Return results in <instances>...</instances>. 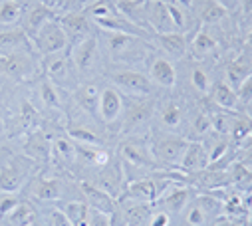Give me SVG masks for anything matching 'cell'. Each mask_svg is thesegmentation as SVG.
<instances>
[{
	"label": "cell",
	"instance_id": "6da1fadb",
	"mask_svg": "<svg viewBox=\"0 0 252 226\" xmlns=\"http://www.w3.org/2000/svg\"><path fill=\"white\" fill-rule=\"evenodd\" d=\"M119 155H121V167H123V175L125 181H135L143 177H151L153 171H161V165L155 161L151 155L149 145H145L141 139L129 137L127 141H123L119 145Z\"/></svg>",
	"mask_w": 252,
	"mask_h": 226
},
{
	"label": "cell",
	"instance_id": "7a4b0ae2",
	"mask_svg": "<svg viewBox=\"0 0 252 226\" xmlns=\"http://www.w3.org/2000/svg\"><path fill=\"white\" fill-rule=\"evenodd\" d=\"M109 34V32H107ZM155 48L149 44V40L129 34H109L107 36V52L113 62L119 64H137L149 58V54Z\"/></svg>",
	"mask_w": 252,
	"mask_h": 226
},
{
	"label": "cell",
	"instance_id": "3957f363",
	"mask_svg": "<svg viewBox=\"0 0 252 226\" xmlns=\"http://www.w3.org/2000/svg\"><path fill=\"white\" fill-rule=\"evenodd\" d=\"M189 141L183 139L181 135H175L171 131H155L151 141H149V149L151 155L155 157V161L163 167V169H175L181 165V159L185 155Z\"/></svg>",
	"mask_w": 252,
	"mask_h": 226
},
{
	"label": "cell",
	"instance_id": "277c9868",
	"mask_svg": "<svg viewBox=\"0 0 252 226\" xmlns=\"http://www.w3.org/2000/svg\"><path fill=\"white\" fill-rule=\"evenodd\" d=\"M109 82L125 97H149L155 91V84L149 76L137 70H117L109 74Z\"/></svg>",
	"mask_w": 252,
	"mask_h": 226
},
{
	"label": "cell",
	"instance_id": "5b68a950",
	"mask_svg": "<svg viewBox=\"0 0 252 226\" xmlns=\"http://www.w3.org/2000/svg\"><path fill=\"white\" fill-rule=\"evenodd\" d=\"M131 99L129 103L125 101V109H123V117H121V125L125 131H139L143 127H147L157 111V101L149 95V97H127Z\"/></svg>",
	"mask_w": 252,
	"mask_h": 226
},
{
	"label": "cell",
	"instance_id": "8992f818",
	"mask_svg": "<svg viewBox=\"0 0 252 226\" xmlns=\"http://www.w3.org/2000/svg\"><path fill=\"white\" fill-rule=\"evenodd\" d=\"M36 50L44 56H52V54H60L64 52L70 44V36L66 34L64 26L60 24V20H50L42 26V30L32 38Z\"/></svg>",
	"mask_w": 252,
	"mask_h": 226
},
{
	"label": "cell",
	"instance_id": "52a82bcc",
	"mask_svg": "<svg viewBox=\"0 0 252 226\" xmlns=\"http://www.w3.org/2000/svg\"><path fill=\"white\" fill-rule=\"evenodd\" d=\"M70 60L72 66L80 72V74H90L95 70L97 62H99V42L95 36H86L76 40V44L72 46L70 52Z\"/></svg>",
	"mask_w": 252,
	"mask_h": 226
},
{
	"label": "cell",
	"instance_id": "ba28073f",
	"mask_svg": "<svg viewBox=\"0 0 252 226\" xmlns=\"http://www.w3.org/2000/svg\"><path fill=\"white\" fill-rule=\"evenodd\" d=\"M123 109H125V95L115 89L111 84L101 87L99 95V107H97V115L105 125H113L123 117Z\"/></svg>",
	"mask_w": 252,
	"mask_h": 226
},
{
	"label": "cell",
	"instance_id": "9c48e42d",
	"mask_svg": "<svg viewBox=\"0 0 252 226\" xmlns=\"http://www.w3.org/2000/svg\"><path fill=\"white\" fill-rule=\"evenodd\" d=\"M149 44L155 50H161L163 58L167 60H183L189 52V38L183 32H169V34H155L149 38Z\"/></svg>",
	"mask_w": 252,
	"mask_h": 226
},
{
	"label": "cell",
	"instance_id": "30bf717a",
	"mask_svg": "<svg viewBox=\"0 0 252 226\" xmlns=\"http://www.w3.org/2000/svg\"><path fill=\"white\" fill-rule=\"evenodd\" d=\"M145 24L151 34L177 32L165 0H145Z\"/></svg>",
	"mask_w": 252,
	"mask_h": 226
},
{
	"label": "cell",
	"instance_id": "8fae6325",
	"mask_svg": "<svg viewBox=\"0 0 252 226\" xmlns=\"http://www.w3.org/2000/svg\"><path fill=\"white\" fill-rule=\"evenodd\" d=\"M80 191L88 202L90 208L97 210V212H103L107 216H113L117 212V200L107 195L103 189H99L95 183H90V181H82L80 183Z\"/></svg>",
	"mask_w": 252,
	"mask_h": 226
},
{
	"label": "cell",
	"instance_id": "7c38bea8",
	"mask_svg": "<svg viewBox=\"0 0 252 226\" xmlns=\"http://www.w3.org/2000/svg\"><path fill=\"white\" fill-rule=\"evenodd\" d=\"M44 72H46V78L60 85V87H64L70 80H72V60H70V56H64V54H52V56H46V60H44Z\"/></svg>",
	"mask_w": 252,
	"mask_h": 226
},
{
	"label": "cell",
	"instance_id": "4fadbf2b",
	"mask_svg": "<svg viewBox=\"0 0 252 226\" xmlns=\"http://www.w3.org/2000/svg\"><path fill=\"white\" fill-rule=\"evenodd\" d=\"M209 167H211V159H209V153H207L203 141H189L179 169L185 173L193 175V173L205 171V169H209Z\"/></svg>",
	"mask_w": 252,
	"mask_h": 226
},
{
	"label": "cell",
	"instance_id": "5bb4252c",
	"mask_svg": "<svg viewBox=\"0 0 252 226\" xmlns=\"http://www.w3.org/2000/svg\"><path fill=\"white\" fill-rule=\"evenodd\" d=\"M99 189H103L107 195H111L115 200H119L125 193V187H127V181H125V175H123V167L121 163L111 167L109 163L105 165V169L99 173V179L95 183Z\"/></svg>",
	"mask_w": 252,
	"mask_h": 226
},
{
	"label": "cell",
	"instance_id": "9a60e30c",
	"mask_svg": "<svg viewBox=\"0 0 252 226\" xmlns=\"http://www.w3.org/2000/svg\"><path fill=\"white\" fill-rule=\"evenodd\" d=\"M149 80L155 84V87H165L171 89L177 85V70L173 66L171 60L163 58V56H157L149 62Z\"/></svg>",
	"mask_w": 252,
	"mask_h": 226
},
{
	"label": "cell",
	"instance_id": "2e32d148",
	"mask_svg": "<svg viewBox=\"0 0 252 226\" xmlns=\"http://www.w3.org/2000/svg\"><path fill=\"white\" fill-rule=\"evenodd\" d=\"M191 191H189L183 183H179V185H175V187H171L159 200H157V206L159 208H163V210H167L171 216L173 214H183L185 212V208L189 206V202H191Z\"/></svg>",
	"mask_w": 252,
	"mask_h": 226
},
{
	"label": "cell",
	"instance_id": "e0dca14e",
	"mask_svg": "<svg viewBox=\"0 0 252 226\" xmlns=\"http://www.w3.org/2000/svg\"><path fill=\"white\" fill-rule=\"evenodd\" d=\"M28 175V169L22 163H8L0 167V191L4 193H16L22 189Z\"/></svg>",
	"mask_w": 252,
	"mask_h": 226
},
{
	"label": "cell",
	"instance_id": "ac0fdd59",
	"mask_svg": "<svg viewBox=\"0 0 252 226\" xmlns=\"http://www.w3.org/2000/svg\"><path fill=\"white\" fill-rule=\"evenodd\" d=\"M99 95H101V87L97 82H86L82 85L76 87L74 99L80 105V109H84L90 115H97V107H99Z\"/></svg>",
	"mask_w": 252,
	"mask_h": 226
},
{
	"label": "cell",
	"instance_id": "d6986e66",
	"mask_svg": "<svg viewBox=\"0 0 252 226\" xmlns=\"http://www.w3.org/2000/svg\"><path fill=\"white\" fill-rule=\"evenodd\" d=\"M24 18H22V30L26 32V36L28 38H34L40 30H42V26L46 24V22H50V20H54V14H52V10L48 8V6H44V4H40V2H36L26 14H22Z\"/></svg>",
	"mask_w": 252,
	"mask_h": 226
},
{
	"label": "cell",
	"instance_id": "ffe728a7",
	"mask_svg": "<svg viewBox=\"0 0 252 226\" xmlns=\"http://www.w3.org/2000/svg\"><path fill=\"white\" fill-rule=\"evenodd\" d=\"M125 195H129L131 198L139 200V202H157L159 198V193H157V185H155V179L153 175L151 177H143V179H135V181H129L127 187H125Z\"/></svg>",
	"mask_w": 252,
	"mask_h": 226
},
{
	"label": "cell",
	"instance_id": "44dd1931",
	"mask_svg": "<svg viewBox=\"0 0 252 226\" xmlns=\"http://www.w3.org/2000/svg\"><path fill=\"white\" fill-rule=\"evenodd\" d=\"M28 36L22 28H10L0 30V58H8V56L18 54L22 48L28 46Z\"/></svg>",
	"mask_w": 252,
	"mask_h": 226
},
{
	"label": "cell",
	"instance_id": "7402d4cb",
	"mask_svg": "<svg viewBox=\"0 0 252 226\" xmlns=\"http://www.w3.org/2000/svg\"><path fill=\"white\" fill-rule=\"evenodd\" d=\"M213 103L222 109V111H236L240 107L238 103V95H236V89L232 85H228L226 82H217L211 85V91H209Z\"/></svg>",
	"mask_w": 252,
	"mask_h": 226
},
{
	"label": "cell",
	"instance_id": "603a6c76",
	"mask_svg": "<svg viewBox=\"0 0 252 226\" xmlns=\"http://www.w3.org/2000/svg\"><path fill=\"white\" fill-rule=\"evenodd\" d=\"M60 24L64 26L66 34L70 38H86V36H92V24H90V18L86 12H68L66 16L60 18Z\"/></svg>",
	"mask_w": 252,
	"mask_h": 226
},
{
	"label": "cell",
	"instance_id": "cb8c5ba5",
	"mask_svg": "<svg viewBox=\"0 0 252 226\" xmlns=\"http://www.w3.org/2000/svg\"><path fill=\"white\" fill-rule=\"evenodd\" d=\"M157 117H159V123H161V131L175 133L183 125V109L177 101H167L159 107Z\"/></svg>",
	"mask_w": 252,
	"mask_h": 226
},
{
	"label": "cell",
	"instance_id": "d4e9b609",
	"mask_svg": "<svg viewBox=\"0 0 252 226\" xmlns=\"http://www.w3.org/2000/svg\"><path fill=\"white\" fill-rule=\"evenodd\" d=\"M203 145L209 153V159H211V165L217 163L219 159L226 157V153L230 151V137L228 135H222V133H217L215 129L209 131L205 137H203Z\"/></svg>",
	"mask_w": 252,
	"mask_h": 226
},
{
	"label": "cell",
	"instance_id": "484cf974",
	"mask_svg": "<svg viewBox=\"0 0 252 226\" xmlns=\"http://www.w3.org/2000/svg\"><path fill=\"white\" fill-rule=\"evenodd\" d=\"M219 50V42L215 40L213 34H209L205 28L197 30L193 42H191V54H193V58L197 60H207L211 58V56Z\"/></svg>",
	"mask_w": 252,
	"mask_h": 226
},
{
	"label": "cell",
	"instance_id": "4316f807",
	"mask_svg": "<svg viewBox=\"0 0 252 226\" xmlns=\"http://www.w3.org/2000/svg\"><path fill=\"white\" fill-rule=\"evenodd\" d=\"M250 74H252V60L246 58V56H238L236 60H232L226 66V80L224 82L236 89Z\"/></svg>",
	"mask_w": 252,
	"mask_h": 226
},
{
	"label": "cell",
	"instance_id": "83f0119b",
	"mask_svg": "<svg viewBox=\"0 0 252 226\" xmlns=\"http://www.w3.org/2000/svg\"><path fill=\"white\" fill-rule=\"evenodd\" d=\"M224 18H228V10L222 8L219 2H215V0H203V2H201V6H199V20L205 26L220 24Z\"/></svg>",
	"mask_w": 252,
	"mask_h": 226
},
{
	"label": "cell",
	"instance_id": "f1b7e54d",
	"mask_svg": "<svg viewBox=\"0 0 252 226\" xmlns=\"http://www.w3.org/2000/svg\"><path fill=\"white\" fill-rule=\"evenodd\" d=\"M32 191L40 200H58L64 193V185L60 179H38Z\"/></svg>",
	"mask_w": 252,
	"mask_h": 226
},
{
	"label": "cell",
	"instance_id": "f546056e",
	"mask_svg": "<svg viewBox=\"0 0 252 226\" xmlns=\"http://www.w3.org/2000/svg\"><path fill=\"white\" fill-rule=\"evenodd\" d=\"M68 137H70L76 145H84V147H103L101 137H99L95 131H92V129H88V127H84V125H70V127H68Z\"/></svg>",
	"mask_w": 252,
	"mask_h": 226
},
{
	"label": "cell",
	"instance_id": "4dcf8cb0",
	"mask_svg": "<svg viewBox=\"0 0 252 226\" xmlns=\"http://www.w3.org/2000/svg\"><path fill=\"white\" fill-rule=\"evenodd\" d=\"M90 210L92 208L88 206V202H80V200H70V202H66L64 208H62V212L68 216L72 226H88Z\"/></svg>",
	"mask_w": 252,
	"mask_h": 226
},
{
	"label": "cell",
	"instance_id": "1f68e13d",
	"mask_svg": "<svg viewBox=\"0 0 252 226\" xmlns=\"http://www.w3.org/2000/svg\"><path fill=\"white\" fill-rule=\"evenodd\" d=\"M40 97H42V101H44V105L48 107V109H62L64 107V103H62V89H60V85H56V84H52L48 78L40 84Z\"/></svg>",
	"mask_w": 252,
	"mask_h": 226
},
{
	"label": "cell",
	"instance_id": "d6a6232c",
	"mask_svg": "<svg viewBox=\"0 0 252 226\" xmlns=\"http://www.w3.org/2000/svg\"><path fill=\"white\" fill-rule=\"evenodd\" d=\"M36 220V210L28 202H18L16 208L8 214V222L12 226H32Z\"/></svg>",
	"mask_w": 252,
	"mask_h": 226
},
{
	"label": "cell",
	"instance_id": "836d02e7",
	"mask_svg": "<svg viewBox=\"0 0 252 226\" xmlns=\"http://www.w3.org/2000/svg\"><path fill=\"white\" fill-rule=\"evenodd\" d=\"M52 149H54V155L60 159V161H64V163H74V161H78V147H76V143L68 137H60V139H56L54 141V145H52Z\"/></svg>",
	"mask_w": 252,
	"mask_h": 226
},
{
	"label": "cell",
	"instance_id": "e575fe53",
	"mask_svg": "<svg viewBox=\"0 0 252 226\" xmlns=\"http://www.w3.org/2000/svg\"><path fill=\"white\" fill-rule=\"evenodd\" d=\"M22 6L14 0H2L0 2V26H12L22 20Z\"/></svg>",
	"mask_w": 252,
	"mask_h": 226
},
{
	"label": "cell",
	"instance_id": "d590c367",
	"mask_svg": "<svg viewBox=\"0 0 252 226\" xmlns=\"http://www.w3.org/2000/svg\"><path fill=\"white\" fill-rule=\"evenodd\" d=\"M26 151H28V157H30V159L46 161V159L50 157V153H52V145L46 141V137H44V135L36 133V135H32V139L28 141Z\"/></svg>",
	"mask_w": 252,
	"mask_h": 226
},
{
	"label": "cell",
	"instance_id": "8d00e7d4",
	"mask_svg": "<svg viewBox=\"0 0 252 226\" xmlns=\"http://www.w3.org/2000/svg\"><path fill=\"white\" fill-rule=\"evenodd\" d=\"M30 62L26 60V58H22V56H18V54H14V56H8V66H6V70H8V74L12 76V78H16V80H24L26 76H28V72H30Z\"/></svg>",
	"mask_w": 252,
	"mask_h": 226
},
{
	"label": "cell",
	"instance_id": "74e56055",
	"mask_svg": "<svg viewBox=\"0 0 252 226\" xmlns=\"http://www.w3.org/2000/svg\"><path fill=\"white\" fill-rule=\"evenodd\" d=\"M191 84H193V87L199 93H209L211 91V85H213L209 74L203 68H193V72H191Z\"/></svg>",
	"mask_w": 252,
	"mask_h": 226
},
{
	"label": "cell",
	"instance_id": "f35d334b",
	"mask_svg": "<svg viewBox=\"0 0 252 226\" xmlns=\"http://www.w3.org/2000/svg\"><path fill=\"white\" fill-rule=\"evenodd\" d=\"M191 127L193 131L197 133V137H205L209 131H213V121H211V115H207V113H197L195 119L191 121Z\"/></svg>",
	"mask_w": 252,
	"mask_h": 226
},
{
	"label": "cell",
	"instance_id": "ab89813d",
	"mask_svg": "<svg viewBox=\"0 0 252 226\" xmlns=\"http://www.w3.org/2000/svg\"><path fill=\"white\" fill-rule=\"evenodd\" d=\"M20 121H22V125H24L26 129H34V127L38 125V111H36L28 101L22 103V109H20Z\"/></svg>",
	"mask_w": 252,
	"mask_h": 226
},
{
	"label": "cell",
	"instance_id": "60d3db41",
	"mask_svg": "<svg viewBox=\"0 0 252 226\" xmlns=\"http://www.w3.org/2000/svg\"><path fill=\"white\" fill-rule=\"evenodd\" d=\"M236 95H238V103L240 105H244V107L252 105V74L236 87Z\"/></svg>",
	"mask_w": 252,
	"mask_h": 226
},
{
	"label": "cell",
	"instance_id": "b9f144b4",
	"mask_svg": "<svg viewBox=\"0 0 252 226\" xmlns=\"http://www.w3.org/2000/svg\"><path fill=\"white\" fill-rule=\"evenodd\" d=\"M171 224V214L163 208H153L147 226H169Z\"/></svg>",
	"mask_w": 252,
	"mask_h": 226
},
{
	"label": "cell",
	"instance_id": "7bdbcfd3",
	"mask_svg": "<svg viewBox=\"0 0 252 226\" xmlns=\"http://www.w3.org/2000/svg\"><path fill=\"white\" fill-rule=\"evenodd\" d=\"M88 226H111V216L103 214V212H97V210H90V220H88Z\"/></svg>",
	"mask_w": 252,
	"mask_h": 226
},
{
	"label": "cell",
	"instance_id": "ee69618b",
	"mask_svg": "<svg viewBox=\"0 0 252 226\" xmlns=\"http://www.w3.org/2000/svg\"><path fill=\"white\" fill-rule=\"evenodd\" d=\"M16 204H18V200L12 195H6L4 198H0V216H8L16 208Z\"/></svg>",
	"mask_w": 252,
	"mask_h": 226
},
{
	"label": "cell",
	"instance_id": "f6af8a7d",
	"mask_svg": "<svg viewBox=\"0 0 252 226\" xmlns=\"http://www.w3.org/2000/svg\"><path fill=\"white\" fill-rule=\"evenodd\" d=\"M50 222H52V226H72V222L68 220V216L62 210H52Z\"/></svg>",
	"mask_w": 252,
	"mask_h": 226
},
{
	"label": "cell",
	"instance_id": "bcb514c9",
	"mask_svg": "<svg viewBox=\"0 0 252 226\" xmlns=\"http://www.w3.org/2000/svg\"><path fill=\"white\" fill-rule=\"evenodd\" d=\"M215 2H219L222 8H226L228 14H230V12H236V10L240 8V0H215Z\"/></svg>",
	"mask_w": 252,
	"mask_h": 226
},
{
	"label": "cell",
	"instance_id": "7dc6e473",
	"mask_svg": "<svg viewBox=\"0 0 252 226\" xmlns=\"http://www.w3.org/2000/svg\"><path fill=\"white\" fill-rule=\"evenodd\" d=\"M240 10H242L246 16H250V14H252V0H240Z\"/></svg>",
	"mask_w": 252,
	"mask_h": 226
},
{
	"label": "cell",
	"instance_id": "c3c4849f",
	"mask_svg": "<svg viewBox=\"0 0 252 226\" xmlns=\"http://www.w3.org/2000/svg\"><path fill=\"white\" fill-rule=\"evenodd\" d=\"M211 226H234V222L228 220V218H224V220H215Z\"/></svg>",
	"mask_w": 252,
	"mask_h": 226
},
{
	"label": "cell",
	"instance_id": "681fc988",
	"mask_svg": "<svg viewBox=\"0 0 252 226\" xmlns=\"http://www.w3.org/2000/svg\"><path fill=\"white\" fill-rule=\"evenodd\" d=\"M246 44L252 48V28H250V30H248V34H246Z\"/></svg>",
	"mask_w": 252,
	"mask_h": 226
},
{
	"label": "cell",
	"instance_id": "f907efd6",
	"mask_svg": "<svg viewBox=\"0 0 252 226\" xmlns=\"http://www.w3.org/2000/svg\"><path fill=\"white\" fill-rule=\"evenodd\" d=\"M14 2H18V4L22 6V4H26V2H32V0H14ZM34 2H40V0H34Z\"/></svg>",
	"mask_w": 252,
	"mask_h": 226
},
{
	"label": "cell",
	"instance_id": "816d5d0a",
	"mask_svg": "<svg viewBox=\"0 0 252 226\" xmlns=\"http://www.w3.org/2000/svg\"><path fill=\"white\" fill-rule=\"evenodd\" d=\"M2 133H4V121L0 119V135H2Z\"/></svg>",
	"mask_w": 252,
	"mask_h": 226
},
{
	"label": "cell",
	"instance_id": "f5cc1de1",
	"mask_svg": "<svg viewBox=\"0 0 252 226\" xmlns=\"http://www.w3.org/2000/svg\"><path fill=\"white\" fill-rule=\"evenodd\" d=\"M123 226H125V224H123Z\"/></svg>",
	"mask_w": 252,
	"mask_h": 226
}]
</instances>
